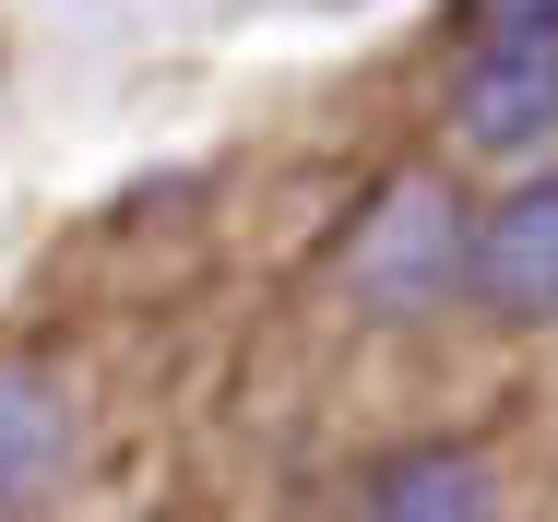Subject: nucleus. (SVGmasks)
I'll return each mask as SVG.
<instances>
[{"mask_svg": "<svg viewBox=\"0 0 558 522\" xmlns=\"http://www.w3.org/2000/svg\"><path fill=\"white\" fill-rule=\"evenodd\" d=\"M451 119L475 155H535L558 131V36H487L451 72Z\"/></svg>", "mask_w": 558, "mask_h": 522, "instance_id": "2", "label": "nucleus"}, {"mask_svg": "<svg viewBox=\"0 0 558 522\" xmlns=\"http://www.w3.org/2000/svg\"><path fill=\"white\" fill-rule=\"evenodd\" d=\"M356 522H511V511H499L487 451H463V439H404V451L368 463Z\"/></svg>", "mask_w": 558, "mask_h": 522, "instance_id": "5", "label": "nucleus"}, {"mask_svg": "<svg viewBox=\"0 0 558 522\" xmlns=\"http://www.w3.org/2000/svg\"><path fill=\"white\" fill-rule=\"evenodd\" d=\"M475 298L499 320H558V179H511L475 214Z\"/></svg>", "mask_w": 558, "mask_h": 522, "instance_id": "3", "label": "nucleus"}, {"mask_svg": "<svg viewBox=\"0 0 558 522\" xmlns=\"http://www.w3.org/2000/svg\"><path fill=\"white\" fill-rule=\"evenodd\" d=\"M344 298L380 320H428L475 298V214L451 179H392L380 203L344 226Z\"/></svg>", "mask_w": 558, "mask_h": 522, "instance_id": "1", "label": "nucleus"}, {"mask_svg": "<svg viewBox=\"0 0 558 522\" xmlns=\"http://www.w3.org/2000/svg\"><path fill=\"white\" fill-rule=\"evenodd\" d=\"M487 36H558V0H463V48Z\"/></svg>", "mask_w": 558, "mask_h": 522, "instance_id": "6", "label": "nucleus"}, {"mask_svg": "<svg viewBox=\"0 0 558 522\" xmlns=\"http://www.w3.org/2000/svg\"><path fill=\"white\" fill-rule=\"evenodd\" d=\"M72 475V392L48 356H0V522L48 511Z\"/></svg>", "mask_w": 558, "mask_h": 522, "instance_id": "4", "label": "nucleus"}]
</instances>
